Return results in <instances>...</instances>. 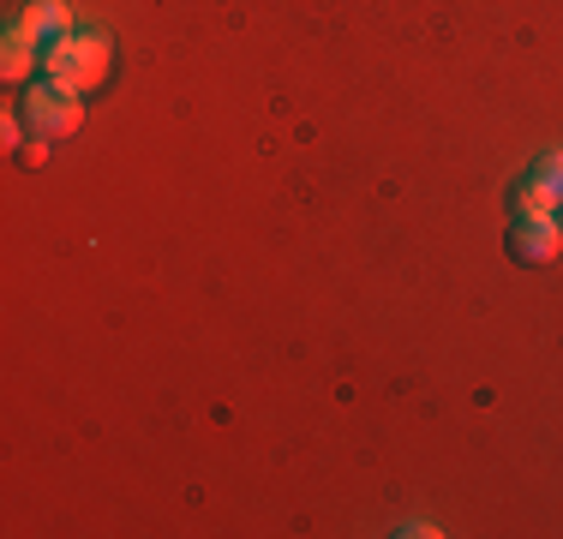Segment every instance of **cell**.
<instances>
[{
    "mask_svg": "<svg viewBox=\"0 0 563 539\" xmlns=\"http://www.w3.org/2000/svg\"><path fill=\"white\" fill-rule=\"evenodd\" d=\"M114 54H109V36L85 31V36H66V43H55L43 54V78L55 90H66V97H90V90L109 78Z\"/></svg>",
    "mask_w": 563,
    "mask_h": 539,
    "instance_id": "6da1fadb",
    "label": "cell"
},
{
    "mask_svg": "<svg viewBox=\"0 0 563 539\" xmlns=\"http://www.w3.org/2000/svg\"><path fill=\"white\" fill-rule=\"evenodd\" d=\"M24 120H31V139L60 144V139H73V132L85 127V97H66V90L43 85V90L24 97Z\"/></svg>",
    "mask_w": 563,
    "mask_h": 539,
    "instance_id": "7a4b0ae2",
    "label": "cell"
},
{
    "mask_svg": "<svg viewBox=\"0 0 563 539\" xmlns=\"http://www.w3.org/2000/svg\"><path fill=\"white\" fill-rule=\"evenodd\" d=\"M504 246H509L516 264L540 270V264H552L563 252V222H552V216H516V228H509Z\"/></svg>",
    "mask_w": 563,
    "mask_h": 539,
    "instance_id": "3957f363",
    "label": "cell"
},
{
    "mask_svg": "<svg viewBox=\"0 0 563 539\" xmlns=\"http://www.w3.org/2000/svg\"><path fill=\"white\" fill-rule=\"evenodd\" d=\"M12 36H24L31 48H55V43H66L73 36V12L60 7V0H31V7L19 12V24H12Z\"/></svg>",
    "mask_w": 563,
    "mask_h": 539,
    "instance_id": "277c9868",
    "label": "cell"
},
{
    "mask_svg": "<svg viewBox=\"0 0 563 539\" xmlns=\"http://www.w3.org/2000/svg\"><path fill=\"white\" fill-rule=\"evenodd\" d=\"M36 54H43V48H31L24 36H7V54H0V78H7V85H24V78L36 73Z\"/></svg>",
    "mask_w": 563,
    "mask_h": 539,
    "instance_id": "5b68a950",
    "label": "cell"
},
{
    "mask_svg": "<svg viewBox=\"0 0 563 539\" xmlns=\"http://www.w3.org/2000/svg\"><path fill=\"white\" fill-rule=\"evenodd\" d=\"M509 205H516V216H552V210H558V205H552V193H545V186L533 180V174L516 186V193H509Z\"/></svg>",
    "mask_w": 563,
    "mask_h": 539,
    "instance_id": "8992f818",
    "label": "cell"
},
{
    "mask_svg": "<svg viewBox=\"0 0 563 539\" xmlns=\"http://www.w3.org/2000/svg\"><path fill=\"white\" fill-rule=\"evenodd\" d=\"M533 180L552 193V205H563V151H545L540 162H533Z\"/></svg>",
    "mask_w": 563,
    "mask_h": 539,
    "instance_id": "52a82bcc",
    "label": "cell"
},
{
    "mask_svg": "<svg viewBox=\"0 0 563 539\" xmlns=\"http://www.w3.org/2000/svg\"><path fill=\"white\" fill-rule=\"evenodd\" d=\"M19 162H24V168H43V162H48V144H43V139H31V144L19 151Z\"/></svg>",
    "mask_w": 563,
    "mask_h": 539,
    "instance_id": "ba28073f",
    "label": "cell"
},
{
    "mask_svg": "<svg viewBox=\"0 0 563 539\" xmlns=\"http://www.w3.org/2000/svg\"><path fill=\"white\" fill-rule=\"evenodd\" d=\"M0 139H7L12 151H24V144H31V139H24V127H19V114H7V127H0Z\"/></svg>",
    "mask_w": 563,
    "mask_h": 539,
    "instance_id": "9c48e42d",
    "label": "cell"
}]
</instances>
